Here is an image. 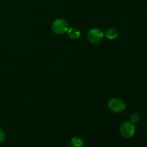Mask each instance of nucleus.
Returning <instances> with one entry per match:
<instances>
[{"label": "nucleus", "instance_id": "f257e3e1", "mask_svg": "<svg viewBox=\"0 0 147 147\" xmlns=\"http://www.w3.org/2000/svg\"><path fill=\"white\" fill-rule=\"evenodd\" d=\"M52 30L56 34H64L68 30V24L65 19H57L52 24Z\"/></svg>", "mask_w": 147, "mask_h": 147}, {"label": "nucleus", "instance_id": "f03ea898", "mask_svg": "<svg viewBox=\"0 0 147 147\" xmlns=\"http://www.w3.org/2000/svg\"><path fill=\"white\" fill-rule=\"evenodd\" d=\"M104 37V33L98 28H94L90 30L88 32L87 38L90 43L93 45H98L100 43Z\"/></svg>", "mask_w": 147, "mask_h": 147}, {"label": "nucleus", "instance_id": "7ed1b4c3", "mask_svg": "<svg viewBox=\"0 0 147 147\" xmlns=\"http://www.w3.org/2000/svg\"><path fill=\"white\" fill-rule=\"evenodd\" d=\"M108 107L113 113H121L126 109V105L125 103L119 98H112L109 100L108 103Z\"/></svg>", "mask_w": 147, "mask_h": 147}, {"label": "nucleus", "instance_id": "20e7f679", "mask_svg": "<svg viewBox=\"0 0 147 147\" xmlns=\"http://www.w3.org/2000/svg\"><path fill=\"white\" fill-rule=\"evenodd\" d=\"M120 133L125 139L131 138L135 133L134 125L131 122H125L121 126Z\"/></svg>", "mask_w": 147, "mask_h": 147}, {"label": "nucleus", "instance_id": "39448f33", "mask_svg": "<svg viewBox=\"0 0 147 147\" xmlns=\"http://www.w3.org/2000/svg\"><path fill=\"white\" fill-rule=\"evenodd\" d=\"M67 32V36L71 40H77V39H78L80 37V30H78L77 28H75V27L68 28Z\"/></svg>", "mask_w": 147, "mask_h": 147}, {"label": "nucleus", "instance_id": "423d86ee", "mask_svg": "<svg viewBox=\"0 0 147 147\" xmlns=\"http://www.w3.org/2000/svg\"><path fill=\"white\" fill-rule=\"evenodd\" d=\"M105 35L109 40H114L119 36V31L115 27H111L106 30Z\"/></svg>", "mask_w": 147, "mask_h": 147}, {"label": "nucleus", "instance_id": "0eeeda50", "mask_svg": "<svg viewBox=\"0 0 147 147\" xmlns=\"http://www.w3.org/2000/svg\"><path fill=\"white\" fill-rule=\"evenodd\" d=\"M83 140L79 136H75L71 139L70 141V146L71 147H83Z\"/></svg>", "mask_w": 147, "mask_h": 147}, {"label": "nucleus", "instance_id": "6e6552de", "mask_svg": "<svg viewBox=\"0 0 147 147\" xmlns=\"http://www.w3.org/2000/svg\"><path fill=\"white\" fill-rule=\"evenodd\" d=\"M141 121V116L139 113H133V114L130 117V122L132 123L133 124H135V123H138Z\"/></svg>", "mask_w": 147, "mask_h": 147}, {"label": "nucleus", "instance_id": "1a4fd4ad", "mask_svg": "<svg viewBox=\"0 0 147 147\" xmlns=\"http://www.w3.org/2000/svg\"><path fill=\"white\" fill-rule=\"evenodd\" d=\"M5 139V134L2 129H0V144L2 143Z\"/></svg>", "mask_w": 147, "mask_h": 147}, {"label": "nucleus", "instance_id": "9d476101", "mask_svg": "<svg viewBox=\"0 0 147 147\" xmlns=\"http://www.w3.org/2000/svg\"><path fill=\"white\" fill-rule=\"evenodd\" d=\"M146 131H147V126H146Z\"/></svg>", "mask_w": 147, "mask_h": 147}]
</instances>
